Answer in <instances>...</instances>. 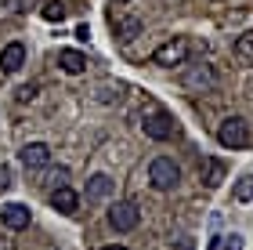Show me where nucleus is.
Listing matches in <instances>:
<instances>
[{
    "label": "nucleus",
    "instance_id": "obj_4",
    "mask_svg": "<svg viewBox=\"0 0 253 250\" xmlns=\"http://www.w3.org/2000/svg\"><path fill=\"white\" fill-rule=\"evenodd\" d=\"M148 181H152V189L167 192V189H174L181 181V167L170 160V156H156V160L148 163Z\"/></svg>",
    "mask_w": 253,
    "mask_h": 250
},
{
    "label": "nucleus",
    "instance_id": "obj_18",
    "mask_svg": "<svg viewBox=\"0 0 253 250\" xmlns=\"http://www.w3.org/2000/svg\"><path fill=\"white\" fill-rule=\"evenodd\" d=\"M22 11V0H0V18H15Z\"/></svg>",
    "mask_w": 253,
    "mask_h": 250
},
{
    "label": "nucleus",
    "instance_id": "obj_11",
    "mask_svg": "<svg viewBox=\"0 0 253 250\" xmlns=\"http://www.w3.org/2000/svg\"><path fill=\"white\" fill-rule=\"evenodd\" d=\"M58 65H62V73L76 76V73H84V69H87V54H84V51H76V48H62V51H58Z\"/></svg>",
    "mask_w": 253,
    "mask_h": 250
},
{
    "label": "nucleus",
    "instance_id": "obj_24",
    "mask_svg": "<svg viewBox=\"0 0 253 250\" xmlns=\"http://www.w3.org/2000/svg\"><path fill=\"white\" fill-rule=\"evenodd\" d=\"M217 247H221V236H213V240H210V247H206V250H217Z\"/></svg>",
    "mask_w": 253,
    "mask_h": 250
},
{
    "label": "nucleus",
    "instance_id": "obj_5",
    "mask_svg": "<svg viewBox=\"0 0 253 250\" xmlns=\"http://www.w3.org/2000/svg\"><path fill=\"white\" fill-rule=\"evenodd\" d=\"M181 84L188 91H213L217 87V69L210 62H199V65H188L185 73H181Z\"/></svg>",
    "mask_w": 253,
    "mask_h": 250
},
{
    "label": "nucleus",
    "instance_id": "obj_14",
    "mask_svg": "<svg viewBox=\"0 0 253 250\" xmlns=\"http://www.w3.org/2000/svg\"><path fill=\"white\" fill-rule=\"evenodd\" d=\"M137 33H141V18L126 15V18H120V22H116V37H120V40H134Z\"/></svg>",
    "mask_w": 253,
    "mask_h": 250
},
{
    "label": "nucleus",
    "instance_id": "obj_17",
    "mask_svg": "<svg viewBox=\"0 0 253 250\" xmlns=\"http://www.w3.org/2000/svg\"><path fill=\"white\" fill-rule=\"evenodd\" d=\"M40 15L47 18V22H62L65 18V4H62V0H47V4L40 7Z\"/></svg>",
    "mask_w": 253,
    "mask_h": 250
},
{
    "label": "nucleus",
    "instance_id": "obj_7",
    "mask_svg": "<svg viewBox=\"0 0 253 250\" xmlns=\"http://www.w3.org/2000/svg\"><path fill=\"white\" fill-rule=\"evenodd\" d=\"M18 160H22V167L40 170V167H47V163H51V145H47V142H29V145H22Z\"/></svg>",
    "mask_w": 253,
    "mask_h": 250
},
{
    "label": "nucleus",
    "instance_id": "obj_13",
    "mask_svg": "<svg viewBox=\"0 0 253 250\" xmlns=\"http://www.w3.org/2000/svg\"><path fill=\"white\" fill-rule=\"evenodd\" d=\"M109 192H112V178H109V174H94V178L87 181V192H84V196H87L90 207H94V203L109 200Z\"/></svg>",
    "mask_w": 253,
    "mask_h": 250
},
{
    "label": "nucleus",
    "instance_id": "obj_26",
    "mask_svg": "<svg viewBox=\"0 0 253 250\" xmlns=\"http://www.w3.org/2000/svg\"><path fill=\"white\" fill-rule=\"evenodd\" d=\"M112 4H130V0H112Z\"/></svg>",
    "mask_w": 253,
    "mask_h": 250
},
{
    "label": "nucleus",
    "instance_id": "obj_6",
    "mask_svg": "<svg viewBox=\"0 0 253 250\" xmlns=\"http://www.w3.org/2000/svg\"><path fill=\"white\" fill-rule=\"evenodd\" d=\"M137 221H141V210H137L130 200H120V203H112V207H109V225L116 232H134Z\"/></svg>",
    "mask_w": 253,
    "mask_h": 250
},
{
    "label": "nucleus",
    "instance_id": "obj_21",
    "mask_svg": "<svg viewBox=\"0 0 253 250\" xmlns=\"http://www.w3.org/2000/svg\"><path fill=\"white\" fill-rule=\"evenodd\" d=\"M51 181H54V189H58V185H69V170H65V167H58V170L51 174Z\"/></svg>",
    "mask_w": 253,
    "mask_h": 250
},
{
    "label": "nucleus",
    "instance_id": "obj_23",
    "mask_svg": "<svg viewBox=\"0 0 253 250\" xmlns=\"http://www.w3.org/2000/svg\"><path fill=\"white\" fill-rule=\"evenodd\" d=\"M0 250H15V240H11V236H0Z\"/></svg>",
    "mask_w": 253,
    "mask_h": 250
},
{
    "label": "nucleus",
    "instance_id": "obj_20",
    "mask_svg": "<svg viewBox=\"0 0 253 250\" xmlns=\"http://www.w3.org/2000/svg\"><path fill=\"white\" fill-rule=\"evenodd\" d=\"M37 98V84H26V87H18V101H33Z\"/></svg>",
    "mask_w": 253,
    "mask_h": 250
},
{
    "label": "nucleus",
    "instance_id": "obj_1",
    "mask_svg": "<svg viewBox=\"0 0 253 250\" xmlns=\"http://www.w3.org/2000/svg\"><path fill=\"white\" fill-rule=\"evenodd\" d=\"M141 131H145V138H152V142H170L177 134V120L170 116L167 109L148 105V112L141 116Z\"/></svg>",
    "mask_w": 253,
    "mask_h": 250
},
{
    "label": "nucleus",
    "instance_id": "obj_19",
    "mask_svg": "<svg viewBox=\"0 0 253 250\" xmlns=\"http://www.w3.org/2000/svg\"><path fill=\"white\" fill-rule=\"evenodd\" d=\"M11 185H15V174H11L7 163H0V192H7Z\"/></svg>",
    "mask_w": 253,
    "mask_h": 250
},
{
    "label": "nucleus",
    "instance_id": "obj_22",
    "mask_svg": "<svg viewBox=\"0 0 253 250\" xmlns=\"http://www.w3.org/2000/svg\"><path fill=\"white\" fill-rule=\"evenodd\" d=\"M228 240H232V243H228L224 250H243V236H228Z\"/></svg>",
    "mask_w": 253,
    "mask_h": 250
},
{
    "label": "nucleus",
    "instance_id": "obj_8",
    "mask_svg": "<svg viewBox=\"0 0 253 250\" xmlns=\"http://www.w3.org/2000/svg\"><path fill=\"white\" fill-rule=\"evenodd\" d=\"M22 65H26V44L22 40L4 44V51H0V73H18Z\"/></svg>",
    "mask_w": 253,
    "mask_h": 250
},
{
    "label": "nucleus",
    "instance_id": "obj_2",
    "mask_svg": "<svg viewBox=\"0 0 253 250\" xmlns=\"http://www.w3.org/2000/svg\"><path fill=\"white\" fill-rule=\"evenodd\" d=\"M188 51H192L188 37H170L167 44H159V48L152 51V65H159V69H174V65H185V62H188Z\"/></svg>",
    "mask_w": 253,
    "mask_h": 250
},
{
    "label": "nucleus",
    "instance_id": "obj_25",
    "mask_svg": "<svg viewBox=\"0 0 253 250\" xmlns=\"http://www.w3.org/2000/svg\"><path fill=\"white\" fill-rule=\"evenodd\" d=\"M101 250H126V247H116V243H112V247H101Z\"/></svg>",
    "mask_w": 253,
    "mask_h": 250
},
{
    "label": "nucleus",
    "instance_id": "obj_15",
    "mask_svg": "<svg viewBox=\"0 0 253 250\" xmlns=\"http://www.w3.org/2000/svg\"><path fill=\"white\" fill-rule=\"evenodd\" d=\"M235 58H239V62H246V65L253 62V29L243 33V37L235 40Z\"/></svg>",
    "mask_w": 253,
    "mask_h": 250
},
{
    "label": "nucleus",
    "instance_id": "obj_10",
    "mask_svg": "<svg viewBox=\"0 0 253 250\" xmlns=\"http://www.w3.org/2000/svg\"><path fill=\"white\" fill-rule=\"evenodd\" d=\"M224 174H228V167H224V160H217V156H206L199 163V178H203L206 189H217L224 181Z\"/></svg>",
    "mask_w": 253,
    "mask_h": 250
},
{
    "label": "nucleus",
    "instance_id": "obj_3",
    "mask_svg": "<svg viewBox=\"0 0 253 250\" xmlns=\"http://www.w3.org/2000/svg\"><path fill=\"white\" fill-rule=\"evenodd\" d=\"M217 142H221L224 149H246L253 142L250 138V123L243 116H224L221 127H217Z\"/></svg>",
    "mask_w": 253,
    "mask_h": 250
},
{
    "label": "nucleus",
    "instance_id": "obj_16",
    "mask_svg": "<svg viewBox=\"0 0 253 250\" xmlns=\"http://www.w3.org/2000/svg\"><path fill=\"white\" fill-rule=\"evenodd\" d=\"M235 200L239 203H250L253 200V174H243V178L235 181Z\"/></svg>",
    "mask_w": 253,
    "mask_h": 250
},
{
    "label": "nucleus",
    "instance_id": "obj_9",
    "mask_svg": "<svg viewBox=\"0 0 253 250\" xmlns=\"http://www.w3.org/2000/svg\"><path fill=\"white\" fill-rule=\"evenodd\" d=\"M0 221H4V229H11V232L29 229V207H22V203H7V207H0Z\"/></svg>",
    "mask_w": 253,
    "mask_h": 250
},
{
    "label": "nucleus",
    "instance_id": "obj_12",
    "mask_svg": "<svg viewBox=\"0 0 253 250\" xmlns=\"http://www.w3.org/2000/svg\"><path fill=\"white\" fill-rule=\"evenodd\" d=\"M51 207L58 210V214H76V207H80V196L69 185H58L51 192Z\"/></svg>",
    "mask_w": 253,
    "mask_h": 250
}]
</instances>
